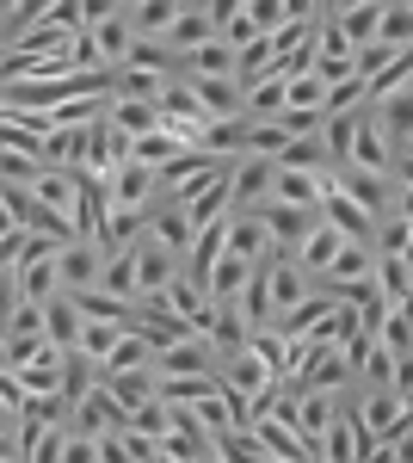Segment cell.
I'll list each match as a JSON object with an SVG mask.
<instances>
[{"instance_id":"obj_25","label":"cell","mask_w":413,"mask_h":463,"mask_svg":"<svg viewBox=\"0 0 413 463\" xmlns=\"http://www.w3.org/2000/svg\"><path fill=\"white\" fill-rule=\"evenodd\" d=\"M333 253H340V235H333V229H327V222H314L309 229V241H303V248L290 253V260H296V272H303V279H321V272H327V260H333Z\"/></svg>"},{"instance_id":"obj_31","label":"cell","mask_w":413,"mask_h":463,"mask_svg":"<svg viewBox=\"0 0 413 463\" xmlns=\"http://www.w3.org/2000/svg\"><path fill=\"white\" fill-rule=\"evenodd\" d=\"M117 340H124V327H117V321H80V346H74V358H87V364H105Z\"/></svg>"},{"instance_id":"obj_13","label":"cell","mask_w":413,"mask_h":463,"mask_svg":"<svg viewBox=\"0 0 413 463\" xmlns=\"http://www.w3.org/2000/svg\"><path fill=\"white\" fill-rule=\"evenodd\" d=\"M352 167H364V174H382L395 179V161H389V143H382L377 118L358 106V118H352Z\"/></svg>"},{"instance_id":"obj_40","label":"cell","mask_w":413,"mask_h":463,"mask_svg":"<svg viewBox=\"0 0 413 463\" xmlns=\"http://www.w3.org/2000/svg\"><path fill=\"white\" fill-rule=\"evenodd\" d=\"M241 13H247V25L259 37H272L284 19H290V0H241Z\"/></svg>"},{"instance_id":"obj_48","label":"cell","mask_w":413,"mask_h":463,"mask_svg":"<svg viewBox=\"0 0 413 463\" xmlns=\"http://www.w3.org/2000/svg\"><path fill=\"white\" fill-rule=\"evenodd\" d=\"M0 371H6V358H0Z\"/></svg>"},{"instance_id":"obj_14","label":"cell","mask_w":413,"mask_h":463,"mask_svg":"<svg viewBox=\"0 0 413 463\" xmlns=\"http://www.w3.org/2000/svg\"><path fill=\"white\" fill-rule=\"evenodd\" d=\"M327 19H333V32H340L352 50H364V43H377L382 0H340V6H327Z\"/></svg>"},{"instance_id":"obj_2","label":"cell","mask_w":413,"mask_h":463,"mask_svg":"<svg viewBox=\"0 0 413 463\" xmlns=\"http://www.w3.org/2000/svg\"><path fill=\"white\" fill-rule=\"evenodd\" d=\"M13 285H19V303H50V297H62V285H56V248L37 241V235H25L19 266H13Z\"/></svg>"},{"instance_id":"obj_24","label":"cell","mask_w":413,"mask_h":463,"mask_svg":"<svg viewBox=\"0 0 413 463\" xmlns=\"http://www.w3.org/2000/svg\"><path fill=\"white\" fill-rule=\"evenodd\" d=\"M371 290H377L389 309H408V290H413L408 260H371Z\"/></svg>"},{"instance_id":"obj_10","label":"cell","mask_w":413,"mask_h":463,"mask_svg":"<svg viewBox=\"0 0 413 463\" xmlns=\"http://www.w3.org/2000/svg\"><path fill=\"white\" fill-rule=\"evenodd\" d=\"M333 192H340V198H352V204L371 216V222H377V216L389 211V198H395V185H389L382 174H364V167H340V174H333Z\"/></svg>"},{"instance_id":"obj_43","label":"cell","mask_w":413,"mask_h":463,"mask_svg":"<svg viewBox=\"0 0 413 463\" xmlns=\"http://www.w3.org/2000/svg\"><path fill=\"white\" fill-rule=\"evenodd\" d=\"M62 463H93V439L69 432V439H62Z\"/></svg>"},{"instance_id":"obj_11","label":"cell","mask_w":413,"mask_h":463,"mask_svg":"<svg viewBox=\"0 0 413 463\" xmlns=\"http://www.w3.org/2000/svg\"><path fill=\"white\" fill-rule=\"evenodd\" d=\"M117 19L130 25L136 43H161V37L173 32V19H179V0H124Z\"/></svg>"},{"instance_id":"obj_18","label":"cell","mask_w":413,"mask_h":463,"mask_svg":"<svg viewBox=\"0 0 413 463\" xmlns=\"http://www.w3.org/2000/svg\"><path fill=\"white\" fill-rule=\"evenodd\" d=\"M222 253H235L241 266L272 260V248H266V229H259V216H253V211H229V241H222Z\"/></svg>"},{"instance_id":"obj_35","label":"cell","mask_w":413,"mask_h":463,"mask_svg":"<svg viewBox=\"0 0 413 463\" xmlns=\"http://www.w3.org/2000/svg\"><path fill=\"white\" fill-rule=\"evenodd\" d=\"M408 87H413V56H395L377 80H364V106H382L389 93H408Z\"/></svg>"},{"instance_id":"obj_46","label":"cell","mask_w":413,"mask_h":463,"mask_svg":"<svg viewBox=\"0 0 413 463\" xmlns=\"http://www.w3.org/2000/svg\"><path fill=\"white\" fill-rule=\"evenodd\" d=\"M198 463H216V458H198Z\"/></svg>"},{"instance_id":"obj_41","label":"cell","mask_w":413,"mask_h":463,"mask_svg":"<svg viewBox=\"0 0 413 463\" xmlns=\"http://www.w3.org/2000/svg\"><path fill=\"white\" fill-rule=\"evenodd\" d=\"M0 334L6 340H43V303H19L13 316L0 321Z\"/></svg>"},{"instance_id":"obj_23","label":"cell","mask_w":413,"mask_h":463,"mask_svg":"<svg viewBox=\"0 0 413 463\" xmlns=\"http://www.w3.org/2000/svg\"><path fill=\"white\" fill-rule=\"evenodd\" d=\"M105 124H111L124 143H136V137H155V130H161L155 106H136V99H105Z\"/></svg>"},{"instance_id":"obj_45","label":"cell","mask_w":413,"mask_h":463,"mask_svg":"<svg viewBox=\"0 0 413 463\" xmlns=\"http://www.w3.org/2000/svg\"><path fill=\"white\" fill-rule=\"evenodd\" d=\"M0 463H25V451H19V432H0Z\"/></svg>"},{"instance_id":"obj_34","label":"cell","mask_w":413,"mask_h":463,"mask_svg":"<svg viewBox=\"0 0 413 463\" xmlns=\"http://www.w3.org/2000/svg\"><path fill=\"white\" fill-rule=\"evenodd\" d=\"M408 37H413V6L408 0H395V6H382V19H377V43L382 50H408Z\"/></svg>"},{"instance_id":"obj_15","label":"cell","mask_w":413,"mask_h":463,"mask_svg":"<svg viewBox=\"0 0 413 463\" xmlns=\"http://www.w3.org/2000/svg\"><path fill=\"white\" fill-rule=\"evenodd\" d=\"M62 364H69V353H56V346L43 340L32 364L13 371V383H19V395H62Z\"/></svg>"},{"instance_id":"obj_4","label":"cell","mask_w":413,"mask_h":463,"mask_svg":"<svg viewBox=\"0 0 413 463\" xmlns=\"http://www.w3.org/2000/svg\"><path fill=\"white\" fill-rule=\"evenodd\" d=\"M253 216H259V229H266V248L284 253V260L303 248V241H309V229L321 222V211H290V204H259Z\"/></svg>"},{"instance_id":"obj_1","label":"cell","mask_w":413,"mask_h":463,"mask_svg":"<svg viewBox=\"0 0 413 463\" xmlns=\"http://www.w3.org/2000/svg\"><path fill=\"white\" fill-rule=\"evenodd\" d=\"M345 414L371 432V439H382V445H401V451H408V408H401L389 390H364L358 402H345Z\"/></svg>"},{"instance_id":"obj_17","label":"cell","mask_w":413,"mask_h":463,"mask_svg":"<svg viewBox=\"0 0 413 463\" xmlns=\"http://www.w3.org/2000/svg\"><path fill=\"white\" fill-rule=\"evenodd\" d=\"M130 260H136V297H161V290L179 279V260H173V253H161L155 241H136V248H130Z\"/></svg>"},{"instance_id":"obj_21","label":"cell","mask_w":413,"mask_h":463,"mask_svg":"<svg viewBox=\"0 0 413 463\" xmlns=\"http://www.w3.org/2000/svg\"><path fill=\"white\" fill-rule=\"evenodd\" d=\"M80 309H74V297H50L43 303V340L56 346V353H74L80 346Z\"/></svg>"},{"instance_id":"obj_26","label":"cell","mask_w":413,"mask_h":463,"mask_svg":"<svg viewBox=\"0 0 413 463\" xmlns=\"http://www.w3.org/2000/svg\"><path fill=\"white\" fill-rule=\"evenodd\" d=\"M99 390L130 414V408H142V402H155V377H148V371H105Z\"/></svg>"},{"instance_id":"obj_47","label":"cell","mask_w":413,"mask_h":463,"mask_svg":"<svg viewBox=\"0 0 413 463\" xmlns=\"http://www.w3.org/2000/svg\"><path fill=\"white\" fill-rule=\"evenodd\" d=\"M266 463H284V458H266Z\"/></svg>"},{"instance_id":"obj_12","label":"cell","mask_w":413,"mask_h":463,"mask_svg":"<svg viewBox=\"0 0 413 463\" xmlns=\"http://www.w3.org/2000/svg\"><path fill=\"white\" fill-rule=\"evenodd\" d=\"M161 192H155V167H136V161H124L117 174L105 179V204H117V211H148Z\"/></svg>"},{"instance_id":"obj_44","label":"cell","mask_w":413,"mask_h":463,"mask_svg":"<svg viewBox=\"0 0 413 463\" xmlns=\"http://www.w3.org/2000/svg\"><path fill=\"white\" fill-rule=\"evenodd\" d=\"M19 309V285H13V272H0V321Z\"/></svg>"},{"instance_id":"obj_7","label":"cell","mask_w":413,"mask_h":463,"mask_svg":"<svg viewBox=\"0 0 413 463\" xmlns=\"http://www.w3.org/2000/svg\"><path fill=\"white\" fill-rule=\"evenodd\" d=\"M99 266H105L99 241H69V248H56V285H62V297L93 290L99 285Z\"/></svg>"},{"instance_id":"obj_39","label":"cell","mask_w":413,"mask_h":463,"mask_svg":"<svg viewBox=\"0 0 413 463\" xmlns=\"http://www.w3.org/2000/svg\"><path fill=\"white\" fill-rule=\"evenodd\" d=\"M74 309H80L87 321H117V327L130 321V303H117V297H105V290H80Z\"/></svg>"},{"instance_id":"obj_38","label":"cell","mask_w":413,"mask_h":463,"mask_svg":"<svg viewBox=\"0 0 413 463\" xmlns=\"http://www.w3.org/2000/svg\"><path fill=\"white\" fill-rule=\"evenodd\" d=\"M327 106V87L314 80V74H296V80H284V111H321Z\"/></svg>"},{"instance_id":"obj_9","label":"cell","mask_w":413,"mask_h":463,"mask_svg":"<svg viewBox=\"0 0 413 463\" xmlns=\"http://www.w3.org/2000/svg\"><path fill=\"white\" fill-rule=\"evenodd\" d=\"M124 420H130V414H124V408H117V402H111L99 383H93V390H87V395H80V402L69 408V432H80V439H99V432H124Z\"/></svg>"},{"instance_id":"obj_5","label":"cell","mask_w":413,"mask_h":463,"mask_svg":"<svg viewBox=\"0 0 413 463\" xmlns=\"http://www.w3.org/2000/svg\"><path fill=\"white\" fill-rule=\"evenodd\" d=\"M210 371H216V353L198 334H185L173 346H155V358H148V377H210Z\"/></svg>"},{"instance_id":"obj_19","label":"cell","mask_w":413,"mask_h":463,"mask_svg":"<svg viewBox=\"0 0 413 463\" xmlns=\"http://www.w3.org/2000/svg\"><path fill=\"white\" fill-rule=\"evenodd\" d=\"M247 432L259 439V451H266V458H284V463H314V458H309V445H303L296 432L284 427L277 414H259V420H253Z\"/></svg>"},{"instance_id":"obj_33","label":"cell","mask_w":413,"mask_h":463,"mask_svg":"<svg viewBox=\"0 0 413 463\" xmlns=\"http://www.w3.org/2000/svg\"><path fill=\"white\" fill-rule=\"evenodd\" d=\"M155 458L161 463H198V458H210V432H161L155 439Z\"/></svg>"},{"instance_id":"obj_20","label":"cell","mask_w":413,"mask_h":463,"mask_svg":"<svg viewBox=\"0 0 413 463\" xmlns=\"http://www.w3.org/2000/svg\"><path fill=\"white\" fill-rule=\"evenodd\" d=\"M210 37H216V25L204 19V6L179 0V19H173V32L161 37V50H167V56H185V50H198V43H210Z\"/></svg>"},{"instance_id":"obj_42","label":"cell","mask_w":413,"mask_h":463,"mask_svg":"<svg viewBox=\"0 0 413 463\" xmlns=\"http://www.w3.org/2000/svg\"><path fill=\"white\" fill-rule=\"evenodd\" d=\"M395 371H401V364H395V358H389L377 340H371V353L358 358V371H352V377H364L371 390H389V377H395Z\"/></svg>"},{"instance_id":"obj_30","label":"cell","mask_w":413,"mask_h":463,"mask_svg":"<svg viewBox=\"0 0 413 463\" xmlns=\"http://www.w3.org/2000/svg\"><path fill=\"white\" fill-rule=\"evenodd\" d=\"M210 458L216 463H266V451H259V439H253L247 427H229V432L210 439Z\"/></svg>"},{"instance_id":"obj_29","label":"cell","mask_w":413,"mask_h":463,"mask_svg":"<svg viewBox=\"0 0 413 463\" xmlns=\"http://www.w3.org/2000/svg\"><path fill=\"white\" fill-rule=\"evenodd\" d=\"M377 346L395 364H408V353H413V321H408V309H382V321H377Z\"/></svg>"},{"instance_id":"obj_27","label":"cell","mask_w":413,"mask_h":463,"mask_svg":"<svg viewBox=\"0 0 413 463\" xmlns=\"http://www.w3.org/2000/svg\"><path fill=\"white\" fill-rule=\"evenodd\" d=\"M74 192H80V179H74V174H56V167H43V174L32 179V198L43 204V211H56V216L74 211Z\"/></svg>"},{"instance_id":"obj_37","label":"cell","mask_w":413,"mask_h":463,"mask_svg":"<svg viewBox=\"0 0 413 463\" xmlns=\"http://www.w3.org/2000/svg\"><path fill=\"white\" fill-rule=\"evenodd\" d=\"M173 155H185V148L173 143L167 130H155V137H136V143H130V161H136V167H167Z\"/></svg>"},{"instance_id":"obj_16","label":"cell","mask_w":413,"mask_h":463,"mask_svg":"<svg viewBox=\"0 0 413 463\" xmlns=\"http://www.w3.org/2000/svg\"><path fill=\"white\" fill-rule=\"evenodd\" d=\"M371 260H377L371 248H352V241H340V253L327 260V272L314 279V290H352V285H371Z\"/></svg>"},{"instance_id":"obj_22","label":"cell","mask_w":413,"mask_h":463,"mask_svg":"<svg viewBox=\"0 0 413 463\" xmlns=\"http://www.w3.org/2000/svg\"><path fill=\"white\" fill-rule=\"evenodd\" d=\"M185 93L198 99V111L210 124L216 118H241V80H185Z\"/></svg>"},{"instance_id":"obj_36","label":"cell","mask_w":413,"mask_h":463,"mask_svg":"<svg viewBox=\"0 0 413 463\" xmlns=\"http://www.w3.org/2000/svg\"><path fill=\"white\" fill-rule=\"evenodd\" d=\"M272 74V37H253L247 50H235V80L253 87V80H266Z\"/></svg>"},{"instance_id":"obj_28","label":"cell","mask_w":413,"mask_h":463,"mask_svg":"<svg viewBox=\"0 0 413 463\" xmlns=\"http://www.w3.org/2000/svg\"><path fill=\"white\" fill-rule=\"evenodd\" d=\"M105 297H117V303H136V260H130V248L124 253H105V266H99V285Z\"/></svg>"},{"instance_id":"obj_6","label":"cell","mask_w":413,"mask_h":463,"mask_svg":"<svg viewBox=\"0 0 413 463\" xmlns=\"http://www.w3.org/2000/svg\"><path fill=\"white\" fill-rule=\"evenodd\" d=\"M229 167H235V161H229ZM229 167H222V174H210V179H198L192 192H179V198H173V204L185 211V222H192V229L222 222V216L235 211V204H229Z\"/></svg>"},{"instance_id":"obj_32","label":"cell","mask_w":413,"mask_h":463,"mask_svg":"<svg viewBox=\"0 0 413 463\" xmlns=\"http://www.w3.org/2000/svg\"><path fill=\"white\" fill-rule=\"evenodd\" d=\"M148 358H155V346H148L142 334H124V340L111 346V358H105V364H93V383H99L105 371H148Z\"/></svg>"},{"instance_id":"obj_3","label":"cell","mask_w":413,"mask_h":463,"mask_svg":"<svg viewBox=\"0 0 413 463\" xmlns=\"http://www.w3.org/2000/svg\"><path fill=\"white\" fill-rule=\"evenodd\" d=\"M333 192V174L321 167H272V198L266 204H290V211H321V198Z\"/></svg>"},{"instance_id":"obj_8","label":"cell","mask_w":413,"mask_h":463,"mask_svg":"<svg viewBox=\"0 0 413 463\" xmlns=\"http://www.w3.org/2000/svg\"><path fill=\"white\" fill-rule=\"evenodd\" d=\"M192 222H185V211L173 204V198H155L148 204V229H142V241H155L161 253H173V260H185V248H192Z\"/></svg>"}]
</instances>
